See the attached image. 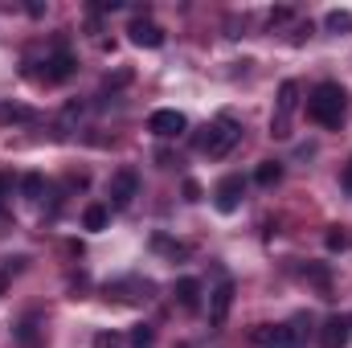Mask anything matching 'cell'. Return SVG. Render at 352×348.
<instances>
[{"label": "cell", "instance_id": "cell-28", "mask_svg": "<svg viewBox=\"0 0 352 348\" xmlns=\"http://www.w3.org/2000/svg\"><path fill=\"white\" fill-rule=\"evenodd\" d=\"M4 287H8V274H0V295H4Z\"/></svg>", "mask_w": 352, "mask_h": 348}, {"label": "cell", "instance_id": "cell-11", "mask_svg": "<svg viewBox=\"0 0 352 348\" xmlns=\"http://www.w3.org/2000/svg\"><path fill=\"white\" fill-rule=\"evenodd\" d=\"M349 336H352V324L344 320V316H332V320L320 328V345L324 348H344L349 345Z\"/></svg>", "mask_w": 352, "mask_h": 348}, {"label": "cell", "instance_id": "cell-12", "mask_svg": "<svg viewBox=\"0 0 352 348\" xmlns=\"http://www.w3.org/2000/svg\"><path fill=\"white\" fill-rule=\"evenodd\" d=\"M12 336H16V345H21V348H41V336H45L41 316H37V312H29V316L16 324V332H12Z\"/></svg>", "mask_w": 352, "mask_h": 348}, {"label": "cell", "instance_id": "cell-7", "mask_svg": "<svg viewBox=\"0 0 352 348\" xmlns=\"http://www.w3.org/2000/svg\"><path fill=\"white\" fill-rule=\"evenodd\" d=\"M230 307H234V283H230V279H221V283L213 287V295H209V324H213V328H221V324H226V316H230Z\"/></svg>", "mask_w": 352, "mask_h": 348}, {"label": "cell", "instance_id": "cell-2", "mask_svg": "<svg viewBox=\"0 0 352 348\" xmlns=\"http://www.w3.org/2000/svg\"><path fill=\"white\" fill-rule=\"evenodd\" d=\"M238 140H242V127L226 115V119H217V123L209 127V135H205L197 148H201L209 160H221V156H230V152H234V144H238Z\"/></svg>", "mask_w": 352, "mask_h": 348}, {"label": "cell", "instance_id": "cell-16", "mask_svg": "<svg viewBox=\"0 0 352 348\" xmlns=\"http://www.w3.org/2000/svg\"><path fill=\"white\" fill-rule=\"evenodd\" d=\"M324 29H328V33H352V12H344V8H332V12L324 17Z\"/></svg>", "mask_w": 352, "mask_h": 348}, {"label": "cell", "instance_id": "cell-26", "mask_svg": "<svg viewBox=\"0 0 352 348\" xmlns=\"http://www.w3.org/2000/svg\"><path fill=\"white\" fill-rule=\"evenodd\" d=\"M303 37H311V21L307 25H295V41H303Z\"/></svg>", "mask_w": 352, "mask_h": 348}, {"label": "cell", "instance_id": "cell-30", "mask_svg": "<svg viewBox=\"0 0 352 348\" xmlns=\"http://www.w3.org/2000/svg\"><path fill=\"white\" fill-rule=\"evenodd\" d=\"M176 348H188V345H176Z\"/></svg>", "mask_w": 352, "mask_h": 348}, {"label": "cell", "instance_id": "cell-13", "mask_svg": "<svg viewBox=\"0 0 352 348\" xmlns=\"http://www.w3.org/2000/svg\"><path fill=\"white\" fill-rule=\"evenodd\" d=\"M176 303L184 312H197L201 307V283L197 279H176Z\"/></svg>", "mask_w": 352, "mask_h": 348}, {"label": "cell", "instance_id": "cell-17", "mask_svg": "<svg viewBox=\"0 0 352 348\" xmlns=\"http://www.w3.org/2000/svg\"><path fill=\"white\" fill-rule=\"evenodd\" d=\"M127 348H156V328L135 324V328H131V336H127Z\"/></svg>", "mask_w": 352, "mask_h": 348}, {"label": "cell", "instance_id": "cell-3", "mask_svg": "<svg viewBox=\"0 0 352 348\" xmlns=\"http://www.w3.org/2000/svg\"><path fill=\"white\" fill-rule=\"evenodd\" d=\"M107 193H111V209H127V205L135 201V193H140V176H135V168H119V173L111 176Z\"/></svg>", "mask_w": 352, "mask_h": 348}, {"label": "cell", "instance_id": "cell-25", "mask_svg": "<svg viewBox=\"0 0 352 348\" xmlns=\"http://www.w3.org/2000/svg\"><path fill=\"white\" fill-rule=\"evenodd\" d=\"M340 246H344V234L332 230V234H328V250H340Z\"/></svg>", "mask_w": 352, "mask_h": 348}, {"label": "cell", "instance_id": "cell-24", "mask_svg": "<svg viewBox=\"0 0 352 348\" xmlns=\"http://www.w3.org/2000/svg\"><path fill=\"white\" fill-rule=\"evenodd\" d=\"M123 83H131V74H127V70H119L115 78H107V87H123Z\"/></svg>", "mask_w": 352, "mask_h": 348}, {"label": "cell", "instance_id": "cell-4", "mask_svg": "<svg viewBox=\"0 0 352 348\" xmlns=\"http://www.w3.org/2000/svg\"><path fill=\"white\" fill-rule=\"evenodd\" d=\"M299 107V83L295 78H287L283 87H278V115H274V123H270V131L283 140V135H291L287 131V119H291V111Z\"/></svg>", "mask_w": 352, "mask_h": 348}, {"label": "cell", "instance_id": "cell-9", "mask_svg": "<svg viewBox=\"0 0 352 348\" xmlns=\"http://www.w3.org/2000/svg\"><path fill=\"white\" fill-rule=\"evenodd\" d=\"M74 66H78V62H74L70 50H54V54L45 58V70H41V74H45V83H66V78L74 74Z\"/></svg>", "mask_w": 352, "mask_h": 348}, {"label": "cell", "instance_id": "cell-29", "mask_svg": "<svg viewBox=\"0 0 352 348\" xmlns=\"http://www.w3.org/2000/svg\"><path fill=\"white\" fill-rule=\"evenodd\" d=\"M344 184H349V188H352V164H349V173H344Z\"/></svg>", "mask_w": 352, "mask_h": 348}, {"label": "cell", "instance_id": "cell-14", "mask_svg": "<svg viewBox=\"0 0 352 348\" xmlns=\"http://www.w3.org/2000/svg\"><path fill=\"white\" fill-rule=\"evenodd\" d=\"M41 193H45V176L41 173L21 176V197H25V201H41Z\"/></svg>", "mask_w": 352, "mask_h": 348}, {"label": "cell", "instance_id": "cell-15", "mask_svg": "<svg viewBox=\"0 0 352 348\" xmlns=\"http://www.w3.org/2000/svg\"><path fill=\"white\" fill-rule=\"evenodd\" d=\"M37 115L29 107H16V102H0V123H33Z\"/></svg>", "mask_w": 352, "mask_h": 348}, {"label": "cell", "instance_id": "cell-1", "mask_svg": "<svg viewBox=\"0 0 352 348\" xmlns=\"http://www.w3.org/2000/svg\"><path fill=\"white\" fill-rule=\"evenodd\" d=\"M344 102L349 94L340 90V83H320L307 94V119L320 127H340L344 123Z\"/></svg>", "mask_w": 352, "mask_h": 348}, {"label": "cell", "instance_id": "cell-5", "mask_svg": "<svg viewBox=\"0 0 352 348\" xmlns=\"http://www.w3.org/2000/svg\"><path fill=\"white\" fill-rule=\"evenodd\" d=\"M184 127H188V119L173 111V107H164V111H152V119H148V131H156L160 140H176V135H184Z\"/></svg>", "mask_w": 352, "mask_h": 348}, {"label": "cell", "instance_id": "cell-18", "mask_svg": "<svg viewBox=\"0 0 352 348\" xmlns=\"http://www.w3.org/2000/svg\"><path fill=\"white\" fill-rule=\"evenodd\" d=\"M254 180H258L263 188L278 184V180H283V164H278V160H263V164H258V173H254Z\"/></svg>", "mask_w": 352, "mask_h": 348}, {"label": "cell", "instance_id": "cell-20", "mask_svg": "<svg viewBox=\"0 0 352 348\" xmlns=\"http://www.w3.org/2000/svg\"><path fill=\"white\" fill-rule=\"evenodd\" d=\"M303 279H311V283H316L324 295L332 291V279H328V270H324V266H303Z\"/></svg>", "mask_w": 352, "mask_h": 348}, {"label": "cell", "instance_id": "cell-6", "mask_svg": "<svg viewBox=\"0 0 352 348\" xmlns=\"http://www.w3.org/2000/svg\"><path fill=\"white\" fill-rule=\"evenodd\" d=\"M242 193H246V180H242V176H221V184L213 188V205H217L221 213H234V209L242 205Z\"/></svg>", "mask_w": 352, "mask_h": 348}, {"label": "cell", "instance_id": "cell-31", "mask_svg": "<svg viewBox=\"0 0 352 348\" xmlns=\"http://www.w3.org/2000/svg\"><path fill=\"white\" fill-rule=\"evenodd\" d=\"M349 324H352V320H349Z\"/></svg>", "mask_w": 352, "mask_h": 348}, {"label": "cell", "instance_id": "cell-27", "mask_svg": "<svg viewBox=\"0 0 352 348\" xmlns=\"http://www.w3.org/2000/svg\"><path fill=\"white\" fill-rule=\"evenodd\" d=\"M4 197H8V180L0 176V201H4Z\"/></svg>", "mask_w": 352, "mask_h": 348}, {"label": "cell", "instance_id": "cell-8", "mask_svg": "<svg viewBox=\"0 0 352 348\" xmlns=\"http://www.w3.org/2000/svg\"><path fill=\"white\" fill-rule=\"evenodd\" d=\"M127 33H131V41L144 45V50H160V45H164V29H160L156 21H148V17H135Z\"/></svg>", "mask_w": 352, "mask_h": 348}, {"label": "cell", "instance_id": "cell-10", "mask_svg": "<svg viewBox=\"0 0 352 348\" xmlns=\"http://www.w3.org/2000/svg\"><path fill=\"white\" fill-rule=\"evenodd\" d=\"M299 340H303L299 324H274V328H266V336H263L266 348H299Z\"/></svg>", "mask_w": 352, "mask_h": 348}, {"label": "cell", "instance_id": "cell-22", "mask_svg": "<svg viewBox=\"0 0 352 348\" xmlns=\"http://www.w3.org/2000/svg\"><path fill=\"white\" fill-rule=\"evenodd\" d=\"M184 201H201V184L197 180H184Z\"/></svg>", "mask_w": 352, "mask_h": 348}, {"label": "cell", "instance_id": "cell-19", "mask_svg": "<svg viewBox=\"0 0 352 348\" xmlns=\"http://www.w3.org/2000/svg\"><path fill=\"white\" fill-rule=\"evenodd\" d=\"M107 221H111V209L107 205H90L87 213H82V226L87 230H107Z\"/></svg>", "mask_w": 352, "mask_h": 348}, {"label": "cell", "instance_id": "cell-23", "mask_svg": "<svg viewBox=\"0 0 352 348\" xmlns=\"http://www.w3.org/2000/svg\"><path fill=\"white\" fill-rule=\"evenodd\" d=\"M287 21H291V8H274L270 12V25H287Z\"/></svg>", "mask_w": 352, "mask_h": 348}, {"label": "cell", "instance_id": "cell-21", "mask_svg": "<svg viewBox=\"0 0 352 348\" xmlns=\"http://www.w3.org/2000/svg\"><path fill=\"white\" fill-rule=\"evenodd\" d=\"M94 348H123L119 332H94Z\"/></svg>", "mask_w": 352, "mask_h": 348}]
</instances>
